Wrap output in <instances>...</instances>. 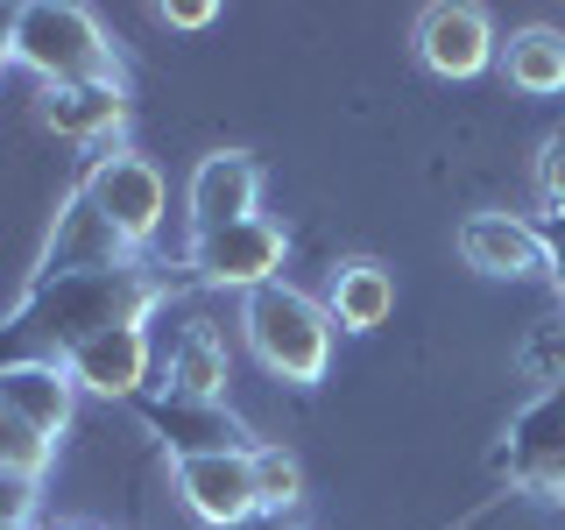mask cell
<instances>
[{
  "instance_id": "obj_1",
  "label": "cell",
  "mask_w": 565,
  "mask_h": 530,
  "mask_svg": "<svg viewBox=\"0 0 565 530\" xmlns=\"http://www.w3.org/2000/svg\"><path fill=\"white\" fill-rule=\"evenodd\" d=\"M163 305V283L141 262L128 269H93V276H50L29 283V297L0 318V368L14 361H64L71 347L99 340L114 326H149V311Z\"/></svg>"
},
{
  "instance_id": "obj_2",
  "label": "cell",
  "mask_w": 565,
  "mask_h": 530,
  "mask_svg": "<svg viewBox=\"0 0 565 530\" xmlns=\"http://www.w3.org/2000/svg\"><path fill=\"white\" fill-rule=\"evenodd\" d=\"M241 332L247 347H255V361L269 368L276 382L290 389H311L326 382L332 368V311L318 305V297H305L297 283H262L255 297H241Z\"/></svg>"
},
{
  "instance_id": "obj_3",
  "label": "cell",
  "mask_w": 565,
  "mask_h": 530,
  "mask_svg": "<svg viewBox=\"0 0 565 530\" xmlns=\"http://www.w3.org/2000/svg\"><path fill=\"white\" fill-rule=\"evenodd\" d=\"M14 64L35 71L43 85L120 78V50L106 43L99 14L71 8V0H22V8H14Z\"/></svg>"
},
{
  "instance_id": "obj_4",
  "label": "cell",
  "mask_w": 565,
  "mask_h": 530,
  "mask_svg": "<svg viewBox=\"0 0 565 530\" xmlns=\"http://www.w3.org/2000/svg\"><path fill=\"white\" fill-rule=\"evenodd\" d=\"M494 474L537 502H565V389H537L509 417L502 446H494Z\"/></svg>"
},
{
  "instance_id": "obj_5",
  "label": "cell",
  "mask_w": 565,
  "mask_h": 530,
  "mask_svg": "<svg viewBox=\"0 0 565 530\" xmlns=\"http://www.w3.org/2000/svg\"><path fill=\"white\" fill-rule=\"evenodd\" d=\"M282 226L276 220H234V226H212V234H191L184 247V269L205 283V290H241L255 297L262 283H282Z\"/></svg>"
},
{
  "instance_id": "obj_6",
  "label": "cell",
  "mask_w": 565,
  "mask_h": 530,
  "mask_svg": "<svg viewBox=\"0 0 565 530\" xmlns=\"http://www.w3.org/2000/svg\"><path fill=\"white\" fill-rule=\"evenodd\" d=\"M85 199L99 205V220L114 226L128 247H149L156 241V226H163V170L149 163V156H135V149H114V156H99L93 170H85Z\"/></svg>"
},
{
  "instance_id": "obj_7",
  "label": "cell",
  "mask_w": 565,
  "mask_h": 530,
  "mask_svg": "<svg viewBox=\"0 0 565 530\" xmlns=\"http://www.w3.org/2000/svg\"><path fill=\"white\" fill-rule=\"evenodd\" d=\"M128 262H141V255L99 220V205L85 199V191H64L57 212H50L43 255H35V283H50V276H93V269H128Z\"/></svg>"
},
{
  "instance_id": "obj_8",
  "label": "cell",
  "mask_w": 565,
  "mask_h": 530,
  "mask_svg": "<svg viewBox=\"0 0 565 530\" xmlns=\"http://www.w3.org/2000/svg\"><path fill=\"white\" fill-rule=\"evenodd\" d=\"M411 43H417L424 71H438V78H481L502 57V35H494L488 8H473V0H431L417 14Z\"/></svg>"
},
{
  "instance_id": "obj_9",
  "label": "cell",
  "mask_w": 565,
  "mask_h": 530,
  "mask_svg": "<svg viewBox=\"0 0 565 530\" xmlns=\"http://www.w3.org/2000/svg\"><path fill=\"white\" fill-rule=\"evenodd\" d=\"M141 424L163 438L170 459H205V453H255V432L226 411V403H199L177 389H149L141 396Z\"/></svg>"
},
{
  "instance_id": "obj_10",
  "label": "cell",
  "mask_w": 565,
  "mask_h": 530,
  "mask_svg": "<svg viewBox=\"0 0 565 530\" xmlns=\"http://www.w3.org/2000/svg\"><path fill=\"white\" fill-rule=\"evenodd\" d=\"M177 495L205 530H241L262 517L255 502V459L247 453H205V459H170Z\"/></svg>"
},
{
  "instance_id": "obj_11",
  "label": "cell",
  "mask_w": 565,
  "mask_h": 530,
  "mask_svg": "<svg viewBox=\"0 0 565 530\" xmlns=\"http://www.w3.org/2000/svg\"><path fill=\"white\" fill-rule=\"evenodd\" d=\"M35 120H43L57 141H85L99 156L120 149V128H128V93L120 78H99V85H43L35 93Z\"/></svg>"
},
{
  "instance_id": "obj_12",
  "label": "cell",
  "mask_w": 565,
  "mask_h": 530,
  "mask_svg": "<svg viewBox=\"0 0 565 530\" xmlns=\"http://www.w3.org/2000/svg\"><path fill=\"white\" fill-rule=\"evenodd\" d=\"M459 262L473 276H494V283H523V276H544L552 269V247L530 220L516 212H467L459 220Z\"/></svg>"
},
{
  "instance_id": "obj_13",
  "label": "cell",
  "mask_w": 565,
  "mask_h": 530,
  "mask_svg": "<svg viewBox=\"0 0 565 530\" xmlns=\"http://www.w3.org/2000/svg\"><path fill=\"white\" fill-rule=\"evenodd\" d=\"M184 205H191V234L255 220V212H262V163L241 156V149L199 156V163H191V184H184Z\"/></svg>"
},
{
  "instance_id": "obj_14",
  "label": "cell",
  "mask_w": 565,
  "mask_h": 530,
  "mask_svg": "<svg viewBox=\"0 0 565 530\" xmlns=\"http://www.w3.org/2000/svg\"><path fill=\"white\" fill-rule=\"evenodd\" d=\"M64 375L85 389V396H141V382L156 375V340L149 326H114L99 340L64 353Z\"/></svg>"
},
{
  "instance_id": "obj_15",
  "label": "cell",
  "mask_w": 565,
  "mask_h": 530,
  "mask_svg": "<svg viewBox=\"0 0 565 530\" xmlns=\"http://www.w3.org/2000/svg\"><path fill=\"white\" fill-rule=\"evenodd\" d=\"M0 403H8L14 417H29L35 432L57 446L71 432V403H78V382L64 375V361H14L0 368Z\"/></svg>"
},
{
  "instance_id": "obj_16",
  "label": "cell",
  "mask_w": 565,
  "mask_h": 530,
  "mask_svg": "<svg viewBox=\"0 0 565 530\" xmlns=\"http://www.w3.org/2000/svg\"><path fill=\"white\" fill-rule=\"evenodd\" d=\"M156 368H163V389L177 396H199V403H226V340L212 326H184L170 332V347L156 353Z\"/></svg>"
},
{
  "instance_id": "obj_17",
  "label": "cell",
  "mask_w": 565,
  "mask_h": 530,
  "mask_svg": "<svg viewBox=\"0 0 565 530\" xmlns=\"http://www.w3.org/2000/svg\"><path fill=\"white\" fill-rule=\"evenodd\" d=\"M326 311H332V326H340V332H375V326H388V311H396V276H388L382 262L353 255V262L332 269Z\"/></svg>"
},
{
  "instance_id": "obj_18",
  "label": "cell",
  "mask_w": 565,
  "mask_h": 530,
  "mask_svg": "<svg viewBox=\"0 0 565 530\" xmlns=\"http://www.w3.org/2000/svg\"><path fill=\"white\" fill-rule=\"evenodd\" d=\"M502 78L516 85V93H530V99H552V93H565V29H552V22H530V29H516L502 43Z\"/></svg>"
},
{
  "instance_id": "obj_19",
  "label": "cell",
  "mask_w": 565,
  "mask_h": 530,
  "mask_svg": "<svg viewBox=\"0 0 565 530\" xmlns=\"http://www.w3.org/2000/svg\"><path fill=\"white\" fill-rule=\"evenodd\" d=\"M247 459H255V502H262V517H282V509L305 502V467H297V453L255 446Z\"/></svg>"
},
{
  "instance_id": "obj_20",
  "label": "cell",
  "mask_w": 565,
  "mask_h": 530,
  "mask_svg": "<svg viewBox=\"0 0 565 530\" xmlns=\"http://www.w3.org/2000/svg\"><path fill=\"white\" fill-rule=\"evenodd\" d=\"M50 459H57V446H50L29 417H14L8 403H0V474H29V481H43Z\"/></svg>"
},
{
  "instance_id": "obj_21",
  "label": "cell",
  "mask_w": 565,
  "mask_h": 530,
  "mask_svg": "<svg viewBox=\"0 0 565 530\" xmlns=\"http://www.w3.org/2000/svg\"><path fill=\"white\" fill-rule=\"evenodd\" d=\"M516 368L530 382H544V389H565V318H544V326L530 332L523 353H516Z\"/></svg>"
},
{
  "instance_id": "obj_22",
  "label": "cell",
  "mask_w": 565,
  "mask_h": 530,
  "mask_svg": "<svg viewBox=\"0 0 565 530\" xmlns=\"http://www.w3.org/2000/svg\"><path fill=\"white\" fill-rule=\"evenodd\" d=\"M35 509H43V481H29V474H0V530H29Z\"/></svg>"
},
{
  "instance_id": "obj_23",
  "label": "cell",
  "mask_w": 565,
  "mask_h": 530,
  "mask_svg": "<svg viewBox=\"0 0 565 530\" xmlns=\"http://www.w3.org/2000/svg\"><path fill=\"white\" fill-rule=\"evenodd\" d=\"M537 199L544 212H565V128L544 135V149H537Z\"/></svg>"
},
{
  "instance_id": "obj_24",
  "label": "cell",
  "mask_w": 565,
  "mask_h": 530,
  "mask_svg": "<svg viewBox=\"0 0 565 530\" xmlns=\"http://www.w3.org/2000/svg\"><path fill=\"white\" fill-rule=\"evenodd\" d=\"M156 14H163L170 29H212V22H220V8H212V0H163Z\"/></svg>"
},
{
  "instance_id": "obj_25",
  "label": "cell",
  "mask_w": 565,
  "mask_h": 530,
  "mask_svg": "<svg viewBox=\"0 0 565 530\" xmlns=\"http://www.w3.org/2000/svg\"><path fill=\"white\" fill-rule=\"evenodd\" d=\"M537 234H544V247H552V255H565V212H544Z\"/></svg>"
},
{
  "instance_id": "obj_26",
  "label": "cell",
  "mask_w": 565,
  "mask_h": 530,
  "mask_svg": "<svg viewBox=\"0 0 565 530\" xmlns=\"http://www.w3.org/2000/svg\"><path fill=\"white\" fill-rule=\"evenodd\" d=\"M14 64V8H0V71Z\"/></svg>"
},
{
  "instance_id": "obj_27",
  "label": "cell",
  "mask_w": 565,
  "mask_h": 530,
  "mask_svg": "<svg viewBox=\"0 0 565 530\" xmlns=\"http://www.w3.org/2000/svg\"><path fill=\"white\" fill-rule=\"evenodd\" d=\"M544 276H552V290H558V311H565V255H552V269H544Z\"/></svg>"
},
{
  "instance_id": "obj_28",
  "label": "cell",
  "mask_w": 565,
  "mask_h": 530,
  "mask_svg": "<svg viewBox=\"0 0 565 530\" xmlns=\"http://www.w3.org/2000/svg\"><path fill=\"white\" fill-rule=\"evenodd\" d=\"M241 530H269V517H255V523H241Z\"/></svg>"
},
{
  "instance_id": "obj_29",
  "label": "cell",
  "mask_w": 565,
  "mask_h": 530,
  "mask_svg": "<svg viewBox=\"0 0 565 530\" xmlns=\"http://www.w3.org/2000/svg\"><path fill=\"white\" fill-rule=\"evenodd\" d=\"M57 530H99V523H57Z\"/></svg>"
}]
</instances>
